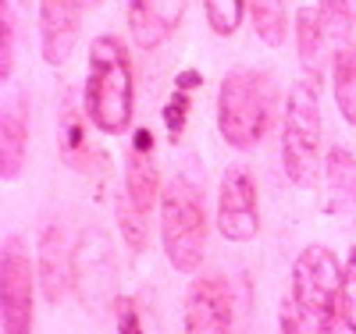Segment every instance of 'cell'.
Listing matches in <instances>:
<instances>
[{"mask_svg": "<svg viewBox=\"0 0 356 334\" xmlns=\"http://www.w3.org/2000/svg\"><path fill=\"white\" fill-rule=\"evenodd\" d=\"M218 235L235 246H246L260 235V199L257 181L246 167H228L218 185V210H214Z\"/></svg>", "mask_w": 356, "mask_h": 334, "instance_id": "cell-7", "label": "cell"}, {"mask_svg": "<svg viewBox=\"0 0 356 334\" xmlns=\"http://www.w3.org/2000/svg\"><path fill=\"white\" fill-rule=\"evenodd\" d=\"M86 110L75 107L72 97H65L61 103V121H57V149H61V160L72 164L75 171H89V164H93V146L86 142Z\"/></svg>", "mask_w": 356, "mask_h": 334, "instance_id": "cell-16", "label": "cell"}, {"mask_svg": "<svg viewBox=\"0 0 356 334\" xmlns=\"http://www.w3.org/2000/svg\"><path fill=\"white\" fill-rule=\"evenodd\" d=\"M15 11H11V4H4L0 8V82H11V75H15V47H18V40H15Z\"/></svg>", "mask_w": 356, "mask_h": 334, "instance_id": "cell-24", "label": "cell"}, {"mask_svg": "<svg viewBox=\"0 0 356 334\" xmlns=\"http://www.w3.org/2000/svg\"><path fill=\"white\" fill-rule=\"evenodd\" d=\"M203 15H207L211 33L228 40L239 33L243 18L250 15V0H203Z\"/></svg>", "mask_w": 356, "mask_h": 334, "instance_id": "cell-21", "label": "cell"}, {"mask_svg": "<svg viewBox=\"0 0 356 334\" xmlns=\"http://www.w3.org/2000/svg\"><path fill=\"white\" fill-rule=\"evenodd\" d=\"M36 263L25 242L11 235L0 249V327L4 334H33L36 331Z\"/></svg>", "mask_w": 356, "mask_h": 334, "instance_id": "cell-6", "label": "cell"}, {"mask_svg": "<svg viewBox=\"0 0 356 334\" xmlns=\"http://www.w3.org/2000/svg\"><path fill=\"white\" fill-rule=\"evenodd\" d=\"M324 192H328V210L335 214H356V153L346 146H332L324 153Z\"/></svg>", "mask_w": 356, "mask_h": 334, "instance_id": "cell-15", "label": "cell"}, {"mask_svg": "<svg viewBox=\"0 0 356 334\" xmlns=\"http://www.w3.org/2000/svg\"><path fill=\"white\" fill-rule=\"evenodd\" d=\"M278 334H307V320L303 313L296 310V302L285 299L282 302V313H278Z\"/></svg>", "mask_w": 356, "mask_h": 334, "instance_id": "cell-27", "label": "cell"}, {"mask_svg": "<svg viewBox=\"0 0 356 334\" xmlns=\"http://www.w3.org/2000/svg\"><path fill=\"white\" fill-rule=\"evenodd\" d=\"M278 114L275 78L260 68H232L218 85V132L232 149H253L267 139Z\"/></svg>", "mask_w": 356, "mask_h": 334, "instance_id": "cell-2", "label": "cell"}, {"mask_svg": "<svg viewBox=\"0 0 356 334\" xmlns=\"http://www.w3.org/2000/svg\"><path fill=\"white\" fill-rule=\"evenodd\" d=\"M29 153V93L15 89L0 114V178L15 181Z\"/></svg>", "mask_w": 356, "mask_h": 334, "instance_id": "cell-13", "label": "cell"}, {"mask_svg": "<svg viewBox=\"0 0 356 334\" xmlns=\"http://www.w3.org/2000/svg\"><path fill=\"white\" fill-rule=\"evenodd\" d=\"M111 313H114V331L118 334H146L139 306L132 295H111Z\"/></svg>", "mask_w": 356, "mask_h": 334, "instance_id": "cell-26", "label": "cell"}, {"mask_svg": "<svg viewBox=\"0 0 356 334\" xmlns=\"http://www.w3.org/2000/svg\"><path fill=\"white\" fill-rule=\"evenodd\" d=\"M207 206L203 192L193 178L175 174L157 206V235H161V249L164 260L175 274H196L203 267L207 253Z\"/></svg>", "mask_w": 356, "mask_h": 334, "instance_id": "cell-4", "label": "cell"}, {"mask_svg": "<svg viewBox=\"0 0 356 334\" xmlns=\"http://www.w3.org/2000/svg\"><path fill=\"white\" fill-rule=\"evenodd\" d=\"M36 278L47 306H61L75 288V246L61 221H50L36 238Z\"/></svg>", "mask_w": 356, "mask_h": 334, "instance_id": "cell-9", "label": "cell"}, {"mask_svg": "<svg viewBox=\"0 0 356 334\" xmlns=\"http://www.w3.org/2000/svg\"><path fill=\"white\" fill-rule=\"evenodd\" d=\"M82 110L100 135H125L136 110V75L129 47L104 33L89 43Z\"/></svg>", "mask_w": 356, "mask_h": 334, "instance_id": "cell-1", "label": "cell"}, {"mask_svg": "<svg viewBox=\"0 0 356 334\" xmlns=\"http://www.w3.org/2000/svg\"><path fill=\"white\" fill-rule=\"evenodd\" d=\"M296 50H300V60H303V68H317V60L324 53V40H328V25H324V15L321 8H300L296 11Z\"/></svg>", "mask_w": 356, "mask_h": 334, "instance_id": "cell-19", "label": "cell"}, {"mask_svg": "<svg viewBox=\"0 0 356 334\" xmlns=\"http://www.w3.org/2000/svg\"><path fill=\"white\" fill-rule=\"evenodd\" d=\"M86 0H40V53L50 68H61L75 53Z\"/></svg>", "mask_w": 356, "mask_h": 334, "instance_id": "cell-10", "label": "cell"}, {"mask_svg": "<svg viewBox=\"0 0 356 334\" xmlns=\"http://www.w3.org/2000/svg\"><path fill=\"white\" fill-rule=\"evenodd\" d=\"M235 324V295L225 274H203L189 285L182 302V331L186 334H232Z\"/></svg>", "mask_w": 356, "mask_h": 334, "instance_id": "cell-8", "label": "cell"}, {"mask_svg": "<svg viewBox=\"0 0 356 334\" xmlns=\"http://www.w3.org/2000/svg\"><path fill=\"white\" fill-rule=\"evenodd\" d=\"M332 97L346 125L356 128V47L339 43L332 53Z\"/></svg>", "mask_w": 356, "mask_h": 334, "instance_id": "cell-17", "label": "cell"}, {"mask_svg": "<svg viewBox=\"0 0 356 334\" xmlns=\"http://www.w3.org/2000/svg\"><path fill=\"white\" fill-rule=\"evenodd\" d=\"M356 334V246L346 256V281H342V299H339V327Z\"/></svg>", "mask_w": 356, "mask_h": 334, "instance_id": "cell-23", "label": "cell"}, {"mask_svg": "<svg viewBox=\"0 0 356 334\" xmlns=\"http://www.w3.org/2000/svg\"><path fill=\"white\" fill-rule=\"evenodd\" d=\"M86 4H100V0H86Z\"/></svg>", "mask_w": 356, "mask_h": 334, "instance_id": "cell-28", "label": "cell"}, {"mask_svg": "<svg viewBox=\"0 0 356 334\" xmlns=\"http://www.w3.org/2000/svg\"><path fill=\"white\" fill-rule=\"evenodd\" d=\"M186 4L189 0H129V36L139 50H161L186 18Z\"/></svg>", "mask_w": 356, "mask_h": 334, "instance_id": "cell-11", "label": "cell"}, {"mask_svg": "<svg viewBox=\"0 0 356 334\" xmlns=\"http://www.w3.org/2000/svg\"><path fill=\"white\" fill-rule=\"evenodd\" d=\"M193 93H196V89H189V85H182V82H175L171 97H168V103H164V110H161V117H164V132H168V142H178V139L186 135L189 114H193Z\"/></svg>", "mask_w": 356, "mask_h": 334, "instance_id": "cell-22", "label": "cell"}, {"mask_svg": "<svg viewBox=\"0 0 356 334\" xmlns=\"http://www.w3.org/2000/svg\"><path fill=\"white\" fill-rule=\"evenodd\" d=\"M136 206L154 210L161 206V167H157V149H154V132L150 128H136L132 142L125 149V189H122Z\"/></svg>", "mask_w": 356, "mask_h": 334, "instance_id": "cell-12", "label": "cell"}, {"mask_svg": "<svg viewBox=\"0 0 356 334\" xmlns=\"http://www.w3.org/2000/svg\"><path fill=\"white\" fill-rule=\"evenodd\" d=\"M342 281H346V263L324 242H310L292 263L289 299L296 302V310L303 313V320L317 334H335L339 327Z\"/></svg>", "mask_w": 356, "mask_h": 334, "instance_id": "cell-5", "label": "cell"}, {"mask_svg": "<svg viewBox=\"0 0 356 334\" xmlns=\"http://www.w3.org/2000/svg\"><path fill=\"white\" fill-rule=\"evenodd\" d=\"M317 8L324 15L328 33H335V36H346L349 28L356 25V0H321Z\"/></svg>", "mask_w": 356, "mask_h": 334, "instance_id": "cell-25", "label": "cell"}, {"mask_svg": "<svg viewBox=\"0 0 356 334\" xmlns=\"http://www.w3.org/2000/svg\"><path fill=\"white\" fill-rule=\"evenodd\" d=\"M114 285V256L104 235L82 238L75 246V288L82 292V299H97Z\"/></svg>", "mask_w": 356, "mask_h": 334, "instance_id": "cell-14", "label": "cell"}, {"mask_svg": "<svg viewBox=\"0 0 356 334\" xmlns=\"http://www.w3.org/2000/svg\"><path fill=\"white\" fill-rule=\"evenodd\" d=\"M150 210L136 206L125 192L114 199V224H118V235H122L125 249L132 256H143L146 249H150V238H154V228H150Z\"/></svg>", "mask_w": 356, "mask_h": 334, "instance_id": "cell-18", "label": "cell"}, {"mask_svg": "<svg viewBox=\"0 0 356 334\" xmlns=\"http://www.w3.org/2000/svg\"><path fill=\"white\" fill-rule=\"evenodd\" d=\"M321 132V72L303 68L289 89L282 114V171L296 189H314L324 171Z\"/></svg>", "mask_w": 356, "mask_h": 334, "instance_id": "cell-3", "label": "cell"}, {"mask_svg": "<svg viewBox=\"0 0 356 334\" xmlns=\"http://www.w3.org/2000/svg\"><path fill=\"white\" fill-rule=\"evenodd\" d=\"M250 22L260 43L282 47L289 36V15L282 0H250Z\"/></svg>", "mask_w": 356, "mask_h": 334, "instance_id": "cell-20", "label": "cell"}]
</instances>
